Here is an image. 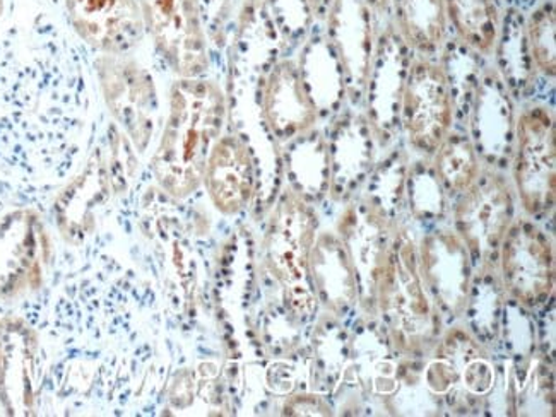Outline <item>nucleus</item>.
I'll use <instances>...</instances> for the list:
<instances>
[{
    "instance_id": "nucleus-1",
    "label": "nucleus",
    "mask_w": 556,
    "mask_h": 417,
    "mask_svg": "<svg viewBox=\"0 0 556 417\" xmlns=\"http://www.w3.org/2000/svg\"><path fill=\"white\" fill-rule=\"evenodd\" d=\"M89 104L81 52L52 16L35 11L0 31V172L62 180L83 153Z\"/></svg>"
},
{
    "instance_id": "nucleus-2",
    "label": "nucleus",
    "mask_w": 556,
    "mask_h": 417,
    "mask_svg": "<svg viewBox=\"0 0 556 417\" xmlns=\"http://www.w3.org/2000/svg\"><path fill=\"white\" fill-rule=\"evenodd\" d=\"M225 122V94L216 83L202 77L175 80L168 118L153 156L154 178L166 193L186 199L198 192Z\"/></svg>"
},
{
    "instance_id": "nucleus-3",
    "label": "nucleus",
    "mask_w": 556,
    "mask_h": 417,
    "mask_svg": "<svg viewBox=\"0 0 556 417\" xmlns=\"http://www.w3.org/2000/svg\"><path fill=\"white\" fill-rule=\"evenodd\" d=\"M404 130L413 148L433 156L451 134L454 103L447 73L442 65L418 59L407 68L401 98Z\"/></svg>"
},
{
    "instance_id": "nucleus-4",
    "label": "nucleus",
    "mask_w": 556,
    "mask_h": 417,
    "mask_svg": "<svg viewBox=\"0 0 556 417\" xmlns=\"http://www.w3.org/2000/svg\"><path fill=\"white\" fill-rule=\"evenodd\" d=\"M146 31L178 77H201L210 67L202 0H142Z\"/></svg>"
},
{
    "instance_id": "nucleus-5",
    "label": "nucleus",
    "mask_w": 556,
    "mask_h": 417,
    "mask_svg": "<svg viewBox=\"0 0 556 417\" xmlns=\"http://www.w3.org/2000/svg\"><path fill=\"white\" fill-rule=\"evenodd\" d=\"M98 79L113 118L130 137L134 148L144 153L156 125V88L144 67L124 55L101 53L97 61Z\"/></svg>"
},
{
    "instance_id": "nucleus-6",
    "label": "nucleus",
    "mask_w": 556,
    "mask_h": 417,
    "mask_svg": "<svg viewBox=\"0 0 556 417\" xmlns=\"http://www.w3.org/2000/svg\"><path fill=\"white\" fill-rule=\"evenodd\" d=\"M514 177L529 214L546 213L555 204V118L544 106H532L517 124Z\"/></svg>"
},
{
    "instance_id": "nucleus-7",
    "label": "nucleus",
    "mask_w": 556,
    "mask_h": 417,
    "mask_svg": "<svg viewBox=\"0 0 556 417\" xmlns=\"http://www.w3.org/2000/svg\"><path fill=\"white\" fill-rule=\"evenodd\" d=\"M64 9L77 38L100 53L124 55L144 38L142 0H64Z\"/></svg>"
},
{
    "instance_id": "nucleus-8",
    "label": "nucleus",
    "mask_w": 556,
    "mask_h": 417,
    "mask_svg": "<svg viewBox=\"0 0 556 417\" xmlns=\"http://www.w3.org/2000/svg\"><path fill=\"white\" fill-rule=\"evenodd\" d=\"M513 214V192L505 178L480 173L457 204V228L472 252L488 255L501 247Z\"/></svg>"
},
{
    "instance_id": "nucleus-9",
    "label": "nucleus",
    "mask_w": 556,
    "mask_h": 417,
    "mask_svg": "<svg viewBox=\"0 0 556 417\" xmlns=\"http://www.w3.org/2000/svg\"><path fill=\"white\" fill-rule=\"evenodd\" d=\"M504 240V279L508 291L529 305L546 300L555 279L549 241L529 223L514 226Z\"/></svg>"
},
{
    "instance_id": "nucleus-10",
    "label": "nucleus",
    "mask_w": 556,
    "mask_h": 417,
    "mask_svg": "<svg viewBox=\"0 0 556 417\" xmlns=\"http://www.w3.org/2000/svg\"><path fill=\"white\" fill-rule=\"evenodd\" d=\"M263 113L270 134L281 142L305 136L317 122V103L306 88L302 68L281 61L264 83Z\"/></svg>"
},
{
    "instance_id": "nucleus-11",
    "label": "nucleus",
    "mask_w": 556,
    "mask_h": 417,
    "mask_svg": "<svg viewBox=\"0 0 556 417\" xmlns=\"http://www.w3.org/2000/svg\"><path fill=\"white\" fill-rule=\"evenodd\" d=\"M382 312L397 332L416 338L430 327V306L419 282L413 245L403 243L389 261L382 282Z\"/></svg>"
},
{
    "instance_id": "nucleus-12",
    "label": "nucleus",
    "mask_w": 556,
    "mask_h": 417,
    "mask_svg": "<svg viewBox=\"0 0 556 417\" xmlns=\"http://www.w3.org/2000/svg\"><path fill=\"white\" fill-rule=\"evenodd\" d=\"M202 184L225 214H237L251 202L255 165L251 149L238 136H222L211 149Z\"/></svg>"
},
{
    "instance_id": "nucleus-13",
    "label": "nucleus",
    "mask_w": 556,
    "mask_h": 417,
    "mask_svg": "<svg viewBox=\"0 0 556 417\" xmlns=\"http://www.w3.org/2000/svg\"><path fill=\"white\" fill-rule=\"evenodd\" d=\"M314 231L315 217L311 208L299 199L287 197L279 207L269 240L270 265L281 281H300L305 276Z\"/></svg>"
},
{
    "instance_id": "nucleus-14",
    "label": "nucleus",
    "mask_w": 556,
    "mask_h": 417,
    "mask_svg": "<svg viewBox=\"0 0 556 417\" xmlns=\"http://www.w3.org/2000/svg\"><path fill=\"white\" fill-rule=\"evenodd\" d=\"M376 14L365 0H334L326 17L339 52L359 85L370 67Z\"/></svg>"
},
{
    "instance_id": "nucleus-15",
    "label": "nucleus",
    "mask_w": 556,
    "mask_h": 417,
    "mask_svg": "<svg viewBox=\"0 0 556 417\" xmlns=\"http://www.w3.org/2000/svg\"><path fill=\"white\" fill-rule=\"evenodd\" d=\"M400 38L421 55L440 52L447 37L444 0H389Z\"/></svg>"
},
{
    "instance_id": "nucleus-16",
    "label": "nucleus",
    "mask_w": 556,
    "mask_h": 417,
    "mask_svg": "<svg viewBox=\"0 0 556 417\" xmlns=\"http://www.w3.org/2000/svg\"><path fill=\"white\" fill-rule=\"evenodd\" d=\"M448 25L460 40L480 53H490L501 37V14L493 0H444Z\"/></svg>"
},
{
    "instance_id": "nucleus-17",
    "label": "nucleus",
    "mask_w": 556,
    "mask_h": 417,
    "mask_svg": "<svg viewBox=\"0 0 556 417\" xmlns=\"http://www.w3.org/2000/svg\"><path fill=\"white\" fill-rule=\"evenodd\" d=\"M433 156L437 178L452 192H466L480 177L478 153L463 134H448Z\"/></svg>"
},
{
    "instance_id": "nucleus-18",
    "label": "nucleus",
    "mask_w": 556,
    "mask_h": 417,
    "mask_svg": "<svg viewBox=\"0 0 556 417\" xmlns=\"http://www.w3.org/2000/svg\"><path fill=\"white\" fill-rule=\"evenodd\" d=\"M528 43L531 50L532 61L538 65L541 73L555 77L556 73V16L555 2L546 0L538 5L529 16Z\"/></svg>"
},
{
    "instance_id": "nucleus-19",
    "label": "nucleus",
    "mask_w": 556,
    "mask_h": 417,
    "mask_svg": "<svg viewBox=\"0 0 556 417\" xmlns=\"http://www.w3.org/2000/svg\"><path fill=\"white\" fill-rule=\"evenodd\" d=\"M264 9L288 29H293V26L303 28L314 17L306 0H264Z\"/></svg>"
},
{
    "instance_id": "nucleus-20",
    "label": "nucleus",
    "mask_w": 556,
    "mask_h": 417,
    "mask_svg": "<svg viewBox=\"0 0 556 417\" xmlns=\"http://www.w3.org/2000/svg\"><path fill=\"white\" fill-rule=\"evenodd\" d=\"M308 5H311L312 14L317 20H326L327 14L331 11L332 4H334V0H306Z\"/></svg>"
},
{
    "instance_id": "nucleus-21",
    "label": "nucleus",
    "mask_w": 556,
    "mask_h": 417,
    "mask_svg": "<svg viewBox=\"0 0 556 417\" xmlns=\"http://www.w3.org/2000/svg\"><path fill=\"white\" fill-rule=\"evenodd\" d=\"M377 14L388 13L389 0H365Z\"/></svg>"
},
{
    "instance_id": "nucleus-22",
    "label": "nucleus",
    "mask_w": 556,
    "mask_h": 417,
    "mask_svg": "<svg viewBox=\"0 0 556 417\" xmlns=\"http://www.w3.org/2000/svg\"><path fill=\"white\" fill-rule=\"evenodd\" d=\"M5 13V0H0V20L4 17Z\"/></svg>"
},
{
    "instance_id": "nucleus-23",
    "label": "nucleus",
    "mask_w": 556,
    "mask_h": 417,
    "mask_svg": "<svg viewBox=\"0 0 556 417\" xmlns=\"http://www.w3.org/2000/svg\"><path fill=\"white\" fill-rule=\"evenodd\" d=\"M493 2H495V4H498V2H508V0H493Z\"/></svg>"
}]
</instances>
